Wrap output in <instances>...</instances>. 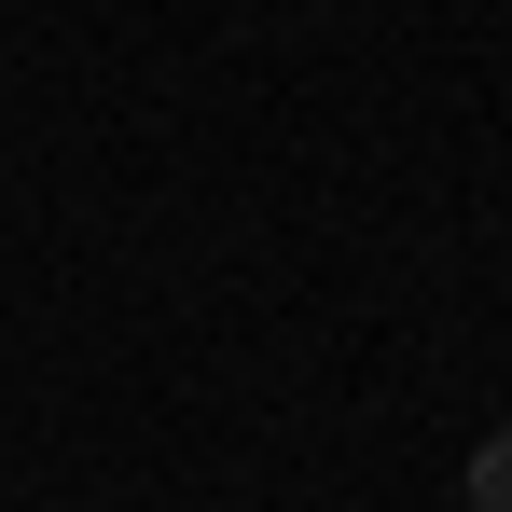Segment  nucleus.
I'll return each instance as SVG.
<instances>
[{"label":"nucleus","mask_w":512,"mask_h":512,"mask_svg":"<svg viewBox=\"0 0 512 512\" xmlns=\"http://www.w3.org/2000/svg\"><path fill=\"white\" fill-rule=\"evenodd\" d=\"M471 512H512V429H485V457H471Z\"/></svg>","instance_id":"nucleus-1"}]
</instances>
